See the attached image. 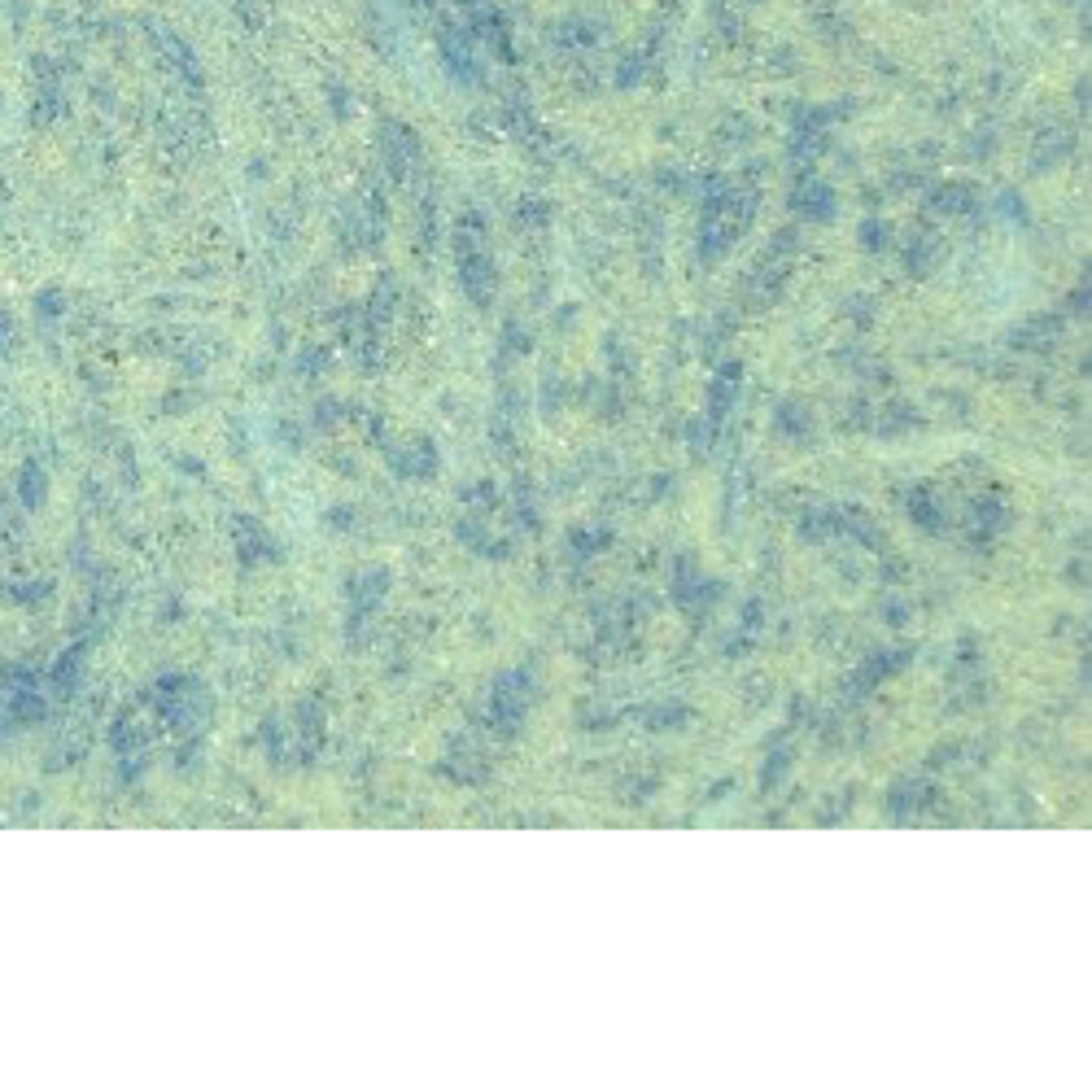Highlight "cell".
<instances>
[{
    "label": "cell",
    "mask_w": 1092,
    "mask_h": 1092,
    "mask_svg": "<svg viewBox=\"0 0 1092 1092\" xmlns=\"http://www.w3.org/2000/svg\"><path fill=\"white\" fill-rule=\"evenodd\" d=\"M424 5H429V0H424Z\"/></svg>",
    "instance_id": "obj_1"
}]
</instances>
